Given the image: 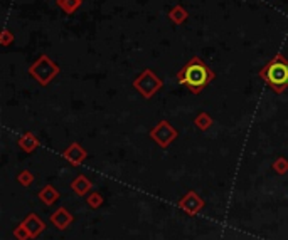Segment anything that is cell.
Listing matches in <instances>:
<instances>
[{"mask_svg": "<svg viewBox=\"0 0 288 240\" xmlns=\"http://www.w3.org/2000/svg\"><path fill=\"white\" fill-rule=\"evenodd\" d=\"M214 78H216V73L198 56L192 57L179 71V74H177L179 84L185 86L192 94L203 93V89L208 88L211 81H214Z\"/></svg>", "mask_w": 288, "mask_h": 240, "instance_id": "6da1fadb", "label": "cell"}, {"mask_svg": "<svg viewBox=\"0 0 288 240\" xmlns=\"http://www.w3.org/2000/svg\"><path fill=\"white\" fill-rule=\"evenodd\" d=\"M260 78L275 93H283L288 88V59L283 54H276L260 71Z\"/></svg>", "mask_w": 288, "mask_h": 240, "instance_id": "7a4b0ae2", "label": "cell"}, {"mask_svg": "<svg viewBox=\"0 0 288 240\" xmlns=\"http://www.w3.org/2000/svg\"><path fill=\"white\" fill-rule=\"evenodd\" d=\"M61 73V67L47 54H42L36 62L29 67V74L34 78L41 86H49Z\"/></svg>", "mask_w": 288, "mask_h": 240, "instance_id": "3957f363", "label": "cell"}, {"mask_svg": "<svg viewBox=\"0 0 288 240\" xmlns=\"http://www.w3.org/2000/svg\"><path fill=\"white\" fill-rule=\"evenodd\" d=\"M162 86H164L162 79L158 78L152 69H148V67L143 69L135 78V81H133V88H135L145 99L153 98V96L162 89Z\"/></svg>", "mask_w": 288, "mask_h": 240, "instance_id": "277c9868", "label": "cell"}, {"mask_svg": "<svg viewBox=\"0 0 288 240\" xmlns=\"http://www.w3.org/2000/svg\"><path fill=\"white\" fill-rule=\"evenodd\" d=\"M148 134H150L152 140L162 148H167L172 141L177 140V136H179L177 129L172 128V124L169 121H165V119L158 121L155 126L150 129V133H148Z\"/></svg>", "mask_w": 288, "mask_h": 240, "instance_id": "5b68a950", "label": "cell"}, {"mask_svg": "<svg viewBox=\"0 0 288 240\" xmlns=\"http://www.w3.org/2000/svg\"><path fill=\"white\" fill-rule=\"evenodd\" d=\"M179 207L189 215H196V213H199V210H203L204 200L201 198V196H198L196 191H189L185 196H182V198H180Z\"/></svg>", "mask_w": 288, "mask_h": 240, "instance_id": "8992f818", "label": "cell"}, {"mask_svg": "<svg viewBox=\"0 0 288 240\" xmlns=\"http://www.w3.org/2000/svg\"><path fill=\"white\" fill-rule=\"evenodd\" d=\"M86 156H88V153H86V150L79 143H71V145L62 151V158L68 160L73 166H79L81 163L86 160Z\"/></svg>", "mask_w": 288, "mask_h": 240, "instance_id": "52a82bcc", "label": "cell"}, {"mask_svg": "<svg viewBox=\"0 0 288 240\" xmlns=\"http://www.w3.org/2000/svg\"><path fill=\"white\" fill-rule=\"evenodd\" d=\"M73 220H74L73 215H71L64 207H59L54 213L51 215V223L54 225V227L59 228V230L68 228L69 225L73 223Z\"/></svg>", "mask_w": 288, "mask_h": 240, "instance_id": "ba28073f", "label": "cell"}, {"mask_svg": "<svg viewBox=\"0 0 288 240\" xmlns=\"http://www.w3.org/2000/svg\"><path fill=\"white\" fill-rule=\"evenodd\" d=\"M22 225L29 230V233H31L32 238H36L37 235L44 232V228H46L44 222H42L36 213H29L27 217L22 220Z\"/></svg>", "mask_w": 288, "mask_h": 240, "instance_id": "9c48e42d", "label": "cell"}, {"mask_svg": "<svg viewBox=\"0 0 288 240\" xmlns=\"http://www.w3.org/2000/svg\"><path fill=\"white\" fill-rule=\"evenodd\" d=\"M17 145L22 148V151L32 153V151H36L37 148H39V140H37V136H36L34 133L27 131V133H24L22 136L17 140Z\"/></svg>", "mask_w": 288, "mask_h": 240, "instance_id": "30bf717a", "label": "cell"}, {"mask_svg": "<svg viewBox=\"0 0 288 240\" xmlns=\"http://www.w3.org/2000/svg\"><path fill=\"white\" fill-rule=\"evenodd\" d=\"M71 188H73V191L78 196H84L91 188H93V185H91V181L86 178L84 175H79L71 181Z\"/></svg>", "mask_w": 288, "mask_h": 240, "instance_id": "8fae6325", "label": "cell"}, {"mask_svg": "<svg viewBox=\"0 0 288 240\" xmlns=\"http://www.w3.org/2000/svg\"><path fill=\"white\" fill-rule=\"evenodd\" d=\"M39 198H41V201H44V205L49 207V205H52L54 201H57V198H59V191H57L52 185H46L44 188L39 191Z\"/></svg>", "mask_w": 288, "mask_h": 240, "instance_id": "7c38bea8", "label": "cell"}, {"mask_svg": "<svg viewBox=\"0 0 288 240\" xmlns=\"http://www.w3.org/2000/svg\"><path fill=\"white\" fill-rule=\"evenodd\" d=\"M56 6L59 7L64 14L73 16V14L83 6V0H56Z\"/></svg>", "mask_w": 288, "mask_h": 240, "instance_id": "4fadbf2b", "label": "cell"}, {"mask_svg": "<svg viewBox=\"0 0 288 240\" xmlns=\"http://www.w3.org/2000/svg\"><path fill=\"white\" fill-rule=\"evenodd\" d=\"M187 17H189V14H187V11L182 6H175L169 11V19L175 26H182L187 21Z\"/></svg>", "mask_w": 288, "mask_h": 240, "instance_id": "5bb4252c", "label": "cell"}, {"mask_svg": "<svg viewBox=\"0 0 288 240\" xmlns=\"http://www.w3.org/2000/svg\"><path fill=\"white\" fill-rule=\"evenodd\" d=\"M194 124H196V128L201 129V131H208V129L213 126V118H211L208 113H201L196 116Z\"/></svg>", "mask_w": 288, "mask_h": 240, "instance_id": "9a60e30c", "label": "cell"}, {"mask_svg": "<svg viewBox=\"0 0 288 240\" xmlns=\"http://www.w3.org/2000/svg\"><path fill=\"white\" fill-rule=\"evenodd\" d=\"M273 170L276 171L278 175H286L288 173V160L283 156H278L275 161H273Z\"/></svg>", "mask_w": 288, "mask_h": 240, "instance_id": "2e32d148", "label": "cell"}, {"mask_svg": "<svg viewBox=\"0 0 288 240\" xmlns=\"http://www.w3.org/2000/svg\"><path fill=\"white\" fill-rule=\"evenodd\" d=\"M17 181L22 186H31L32 183H34V175H32L29 170H24L17 175Z\"/></svg>", "mask_w": 288, "mask_h": 240, "instance_id": "e0dca14e", "label": "cell"}, {"mask_svg": "<svg viewBox=\"0 0 288 240\" xmlns=\"http://www.w3.org/2000/svg\"><path fill=\"white\" fill-rule=\"evenodd\" d=\"M102 203H103V196L98 193V191H94V193H91L88 196V205L91 208H98V207H102Z\"/></svg>", "mask_w": 288, "mask_h": 240, "instance_id": "ac0fdd59", "label": "cell"}, {"mask_svg": "<svg viewBox=\"0 0 288 240\" xmlns=\"http://www.w3.org/2000/svg\"><path fill=\"white\" fill-rule=\"evenodd\" d=\"M14 237H16L17 240H29V238H32L31 233H29V230L24 227L22 223L19 225L16 230H14Z\"/></svg>", "mask_w": 288, "mask_h": 240, "instance_id": "d6986e66", "label": "cell"}, {"mask_svg": "<svg viewBox=\"0 0 288 240\" xmlns=\"http://www.w3.org/2000/svg\"><path fill=\"white\" fill-rule=\"evenodd\" d=\"M12 42H14V34L9 31V29H4L2 36H0V44L6 47V46H9V44H12Z\"/></svg>", "mask_w": 288, "mask_h": 240, "instance_id": "ffe728a7", "label": "cell"}]
</instances>
